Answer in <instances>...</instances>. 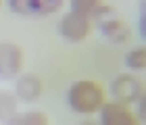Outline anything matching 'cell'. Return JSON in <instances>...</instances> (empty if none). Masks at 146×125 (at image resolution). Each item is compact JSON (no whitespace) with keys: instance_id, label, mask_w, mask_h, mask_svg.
<instances>
[{"instance_id":"cell-1","label":"cell","mask_w":146,"mask_h":125,"mask_svg":"<svg viewBox=\"0 0 146 125\" xmlns=\"http://www.w3.org/2000/svg\"><path fill=\"white\" fill-rule=\"evenodd\" d=\"M67 100L75 113L92 117L107 102V94H104V88L94 79H77L69 85Z\"/></svg>"},{"instance_id":"cell-2","label":"cell","mask_w":146,"mask_h":125,"mask_svg":"<svg viewBox=\"0 0 146 125\" xmlns=\"http://www.w3.org/2000/svg\"><path fill=\"white\" fill-rule=\"evenodd\" d=\"M111 96L115 102L121 104H134L140 98H144V81L138 75L131 73H119L111 81Z\"/></svg>"},{"instance_id":"cell-3","label":"cell","mask_w":146,"mask_h":125,"mask_svg":"<svg viewBox=\"0 0 146 125\" xmlns=\"http://www.w3.org/2000/svg\"><path fill=\"white\" fill-rule=\"evenodd\" d=\"M25 52L15 42H0V79H15L23 73Z\"/></svg>"},{"instance_id":"cell-4","label":"cell","mask_w":146,"mask_h":125,"mask_svg":"<svg viewBox=\"0 0 146 125\" xmlns=\"http://www.w3.org/2000/svg\"><path fill=\"white\" fill-rule=\"evenodd\" d=\"M58 34L67 42H84L92 34V19L79 13H67L58 23Z\"/></svg>"},{"instance_id":"cell-5","label":"cell","mask_w":146,"mask_h":125,"mask_svg":"<svg viewBox=\"0 0 146 125\" xmlns=\"http://www.w3.org/2000/svg\"><path fill=\"white\" fill-rule=\"evenodd\" d=\"M100 125H140V119L136 117V113L129 108V104L121 102H104L100 106Z\"/></svg>"},{"instance_id":"cell-6","label":"cell","mask_w":146,"mask_h":125,"mask_svg":"<svg viewBox=\"0 0 146 125\" xmlns=\"http://www.w3.org/2000/svg\"><path fill=\"white\" fill-rule=\"evenodd\" d=\"M63 0H9V6L17 15L25 17H48L61 9Z\"/></svg>"},{"instance_id":"cell-7","label":"cell","mask_w":146,"mask_h":125,"mask_svg":"<svg viewBox=\"0 0 146 125\" xmlns=\"http://www.w3.org/2000/svg\"><path fill=\"white\" fill-rule=\"evenodd\" d=\"M15 96L19 102L31 104L36 102L44 92V83L36 73H21L19 77H15Z\"/></svg>"},{"instance_id":"cell-8","label":"cell","mask_w":146,"mask_h":125,"mask_svg":"<svg viewBox=\"0 0 146 125\" xmlns=\"http://www.w3.org/2000/svg\"><path fill=\"white\" fill-rule=\"evenodd\" d=\"M98 25H100L102 36L107 38L111 44H115V46H121V44H125V42H129V38H131V27H129V23L123 21V19H119V17L104 19V21L98 23Z\"/></svg>"},{"instance_id":"cell-9","label":"cell","mask_w":146,"mask_h":125,"mask_svg":"<svg viewBox=\"0 0 146 125\" xmlns=\"http://www.w3.org/2000/svg\"><path fill=\"white\" fill-rule=\"evenodd\" d=\"M4 125H50V119L44 110L29 108V110H23V113H17L15 117H11Z\"/></svg>"},{"instance_id":"cell-10","label":"cell","mask_w":146,"mask_h":125,"mask_svg":"<svg viewBox=\"0 0 146 125\" xmlns=\"http://www.w3.org/2000/svg\"><path fill=\"white\" fill-rule=\"evenodd\" d=\"M19 113V100L13 90L0 88V123H6Z\"/></svg>"},{"instance_id":"cell-11","label":"cell","mask_w":146,"mask_h":125,"mask_svg":"<svg viewBox=\"0 0 146 125\" xmlns=\"http://www.w3.org/2000/svg\"><path fill=\"white\" fill-rule=\"evenodd\" d=\"M125 65L131 71H144L146 69V48L140 46V48H134L125 54Z\"/></svg>"},{"instance_id":"cell-12","label":"cell","mask_w":146,"mask_h":125,"mask_svg":"<svg viewBox=\"0 0 146 125\" xmlns=\"http://www.w3.org/2000/svg\"><path fill=\"white\" fill-rule=\"evenodd\" d=\"M69 4H71V11L73 13L92 17V13L102 4V0H69Z\"/></svg>"},{"instance_id":"cell-13","label":"cell","mask_w":146,"mask_h":125,"mask_svg":"<svg viewBox=\"0 0 146 125\" xmlns=\"http://www.w3.org/2000/svg\"><path fill=\"white\" fill-rule=\"evenodd\" d=\"M79 125H100L98 121H94V119H86V121H82Z\"/></svg>"},{"instance_id":"cell-14","label":"cell","mask_w":146,"mask_h":125,"mask_svg":"<svg viewBox=\"0 0 146 125\" xmlns=\"http://www.w3.org/2000/svg\"><path fill=\"white\" fill-rule=\"evenodd\" d=\"M0 4H2V0H0Z\"/></svg>"}]
</instances>
